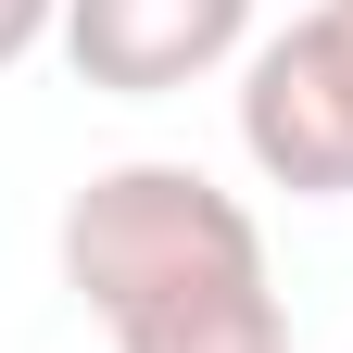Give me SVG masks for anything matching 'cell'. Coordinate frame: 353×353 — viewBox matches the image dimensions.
Masks as SVG:
<instances>
[{
    "label": "cell",
    "instance_id": "6da1fadb",
    "mask_svg": "<svg viewBox=\"0 0 353 353\" xmlns=\"http://www.w3.org/2000/svg\"><path fill=\"white\" fill-rule=\"evenodd\" d=\"M63 290L114 353H290L265 228L202 164H101L63 202Z\"/></svg>",
    "mask_w": 353,
    "mask_h": 353
},
{
    "label": "cell",
    "instance_id": "7a4b0ae2",
    "mask_svg": "<svg viewBox=\"0 0 353 353\" xmlns=\"http://www.w3.org/2000/svg\"><path fill=\"white\" fill-rule=\"evenodd\" d=\"M240 152L290 202H353V51L328 13L278 26L240 63Z\"/></svg>",
    "mask_w": 353,
    "mask_h": 353
},
{
    "label": "cell",
    "instance_id": "3957f363",
    "mask_svg": "<svg viewBox=\"0 0 353 353\" xmlns=\"http://www.w3.org/2000/svg\"><path fill=\"white\" fill-rule=\"evenodd\" d=\"M252 51V0H63V63L101 101H164Z\"/></svg>",
    "mask_w": 353,
    "mask_h": 353
},
{
    "label": "cell",
    "instance_id": "277c9868",
    "mask_svg": "<svg viewBox=\"0 0 353 353\" xmlns=\"http://www.w3.org/2000/svg\"><path fill=\"white\" fill-rule=\"evenodd\" d=\"M38 38H63V0H0V76H13Z\"/></svg>",
    "mask_w": 353,
    "mask_h": 353
},
{
    "label": "cell",
    "instance_id": "5b68a950",
    "mask_svg": "<svg viewBox=\"0 0 353 353\" xmlns=\"http://www.w3.org/2000/svg\"><path fill=\"white\" fill-rule=\"evenodd\" d=\"M316 13H328V26H341V51H353V0H316Z\"/></svg>",
    "mask_w": 353,
    "mask_h": 353
}]
</instances>
